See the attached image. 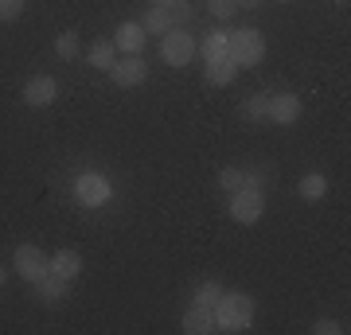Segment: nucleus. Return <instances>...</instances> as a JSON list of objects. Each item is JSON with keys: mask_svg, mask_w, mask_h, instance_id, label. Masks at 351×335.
I'll return each mask as SVG.
<instances>
[{"mask_svg": "<svg viewBox=\"0 0 351 335\" xmlns=\"http://www.w3.org/2000/svg\"><path fill=\"white\" fill-rule=\"evenodd\" d=\"M78 51H82V47H78V32H63V36L55 39V55H59L63 62H75Z\"/></svg>", "mask_w": 351, "mask_h": 335, "instance_id": "20", "label": "nucleus"}, {"mask_svg": "<svg viewBox=\"0 0 351 335\" xmlns=\"http://www.w3.org/2000/svg\"><path fill=\"white\" fill-rule=\"evenodd\" d=\"M207 12L215 20H230V16L239 12V0H207Z\"/></svg>", "mask_w": 351, "mask_h": 335, "instance_id": "23", "label": "nucleus"}, {"mask_svg": "<svg viewBox=\"0 0 351 335\" xmlns=\"http://www.w3.org/2000/svg\"><path fill=\"white\" fill-rule=\"evenodd\" d=\"M226 59L234 66H258L265 59V36L258 27H239V32H226Z\"/></svg>", "mask_w": 351, "mask_h": 335, "instance_id": "2", "label": "nucleus"}, {"mask_svg": "<svg viewBox=\"0 0 351 335\" xmlns=\"http://www.w3.org/2000/svg\"><path fill=\"white\" fill-rule=\"evenodd\" d=\"M145 43H149V32L141 24H117V32H113V47H117V55H141L145 51Z\"/></svg>", "mask_w": 351, "mask_h": 335, "instance_id": "9", "label": "nucleus"}, {"mask_svg": "<svg viewBox=\"0 0 351 335\" xmlns=\"http://www.w3.org/2000/svg\"><path fill=\"white\" fill-rule=\"evenodd\" d=\"M184 332H191V335H207V332H215V308L191 304L188 316H184Z\"/></svg>", "mask_w": 351, "mask_h": 335, "instance_id": "14", "label": "nucleus"}, {"mask_svg": "<svg viewBox=\"0 0 351 335\" xmlns=\"http://www.w3.org/2000/svg\"><path fill=\"white\" fill-rule=\"evenodd\" d=\"M110 78L121 90H133L149 78V62L141 59V55H117V62L110 66Z\"/></svg>", "mask_w": 351, "mask_h": 335, "instance_id": "6", "label": "nucleus"}, {"mask_svg": "<svg viewBox=\"0 0 351 335\" xmlns=\"http://www.w3.org/2000/svg\"><path fill=\"white\" fill-rule=\"evenodd\" d=\"M242 117L246 121H265L269 117V94H250L242 101Z\"/></svg>", "mask_w": 351, "mask_h": 335, "instance_id": "17", "label": "nucleus"}, {"mask_svg": "<svg viewBox=\"0 0 351 335\" xmlns=\"http://www.w3.org/2000/svg\"><path fill=\"white\" fill-rule=\"evenodd\" d=\"M152 4H156V8H172L176 0H152Z\"/></svg>", "mask_w": 351, "mask_h": 335, "instance_id": "28", "label": "nucleus"}, {"mask_svg": "<svg viewBox=\"0 0 351 335\" xmlns=\"http://www.w3.org/2000/svg\"><path fill=\"white\" fill-rule=\"evenodd\" d=\"M239 187H246V172H242V168H223V172H219V191L234 195Z\"/></svg>", "mask_w": 351, "mask_h": 335, "instance_id": "21", "label": "nucleus"}, {"mask_svg": "<svg viewBox=\"0 0 351 335\" xmlns=\"http://www.w3.org/2000/svg\"><path fill=\"white\" fill-rule=\"evenodd\" d=\"M4 277H8V273H4V265H0V285H4Z\"/></svg>", "mask_w": 351, "mask_h": 335, "instance_id": "29", "label": "nucleus"}, {"mask_svg": "<svg viewBox=\"0 0 351 335\" xmlns=\"http://www.w3.org/2000/svg\"><path fill=\"white\" fill-rule=\"evenodd\" d=\"M36 285V297L43 300V304H59V300H66V293H71V281H63V277L55 273H43L39 281H32Z\"/></svg>", "mask_w": 351, "mask_h": 335, "instance_id": "13", "label": "nucleus"}, {"mask_svg": "<svg viewBox=\"0 0 351 335\" xmlns=\"http://www.w3.org/2000/svg\"><path fill=\"white\" fill-rule=\"evenodd\" d=\"M313 332H316V335H343L348 327H343L339 320H316V323H313Z\"/></svg>", "mask_w": 351, "mask_h": 335, "instance_id": "26", "label": "nucleus"}, {"mask_svg": "<svg viewBox=\"0 0 351 335\" xmlns=\"http://www.w3.org/2000/svg\"><path fill=\"white\" fill-rule=\"evenodd\" d=\"M86 62L90 66H98V71H110L113 62H117V47H113V39H94L86 51Z\"/></svg>", "mask_w": 351, "mask_h": 335, "instance_id": "15", "label": "nucleus"}, {"mask_svg": "<svg viewBox=\"0 0 351 335\" xmlns=\"http://www.w3.org/2000/svg\"><path fill=\"white\" fill-rule=\"evenodd\" d=\"M254 323V297L250 293H223L215 304V332H246Z\"/></svg>", "mask_w": 351, "mask_h": 335, "instance_id": "1", "label": "nucleus"}, {"mask_svg": "<svg viewBox=\"0 0 351 335\" xmlns=\"http://www.w3.org/2000/svg\"><path fill=\"white\" fill-rule=\"evenodd\" d=\"M24 12V0H0V24H12Z\"/></svg>", "mask_w": 351, "mask_h": 335, "instance_id": "25", "label": "nucleus"}, {"mask_svg": "<svg viewBox=\"0 0 351 335\" xmlns=\"http://www.w3.org/2000/svg\"><path fill=\"white\" fill-rule=\"evenodd\" d=\"M55 94H59V86H55V78H51V75H36L24 86V101H27V106H36V110H39V106H51Z\"/></svg>", "mask_w": 351, "mask_h": 335, "instance_id": "10", "label": "nucleus"}, {"mask_svg": "<svg viewBox=\"0 0 351 335\" xmlns=\"http://www.w3.org/2000/svg\"><path fill=\"white\" fill-rule=\"evenodd\" d=\"M195 51H199L203 59H219V55H226V32H207L203 43H195Z\"/></svg>", "mask_w": 351, "mask_h": 335, "instance_id": "18", "label": "nucleus"}, {"mask_svg": "<svg viewBox=\"0 0 351 335\" xmlns=\"http://www.w3.org/2000/svg\"><path fill=\"white\" fill-rule=\"evenodd\" d=\"M47 261H51V273L63 277V281H75V277L82 273V253H78V249H55Z\"/></svg>", "mask_w": 351, "mask_h": 335, "instance_id": "12", "label": "nucleus"}, {"mask_svg": "<svg viewBox=\"0 0 351 335\" xmlns=\"http://www.w3.org/2000/svg\"><path fill=\"white\" fill-rule=\"evenodd\" d=\"M301 98L297 94H269V117L265 121H277V125H293V121H301Z\"/></svg>", "mask_w": 351, "mask_h": 335, "instance_id": "8", "label": "nucleus"}, {"mask_svg": "<svg viewBox=\"0 0 351 335\" xmlns=\"http://www.w3.org/2000/svg\"><path fill=\"white\" fill-rule=\"evenodd\" d=\"M12 265H16V273L24 277V281H39L43 273H51V261L43 258L36 246H20L16 258H12Z\"/></svg>", "mask_w": 351, "mask_h": 335, "instance_id": "7", "label": "nucleus"}, {"mask_svg": "<svg viewBox=\"0 0 351 335\" xmlns=\"http://www.w3.org/2000/svg\"><path fill=\"white\" fill-rule=\"evenodd\" d=\"M277 4H285V0H277Z\"/></svg>", "mask_w": 351, "mask_h": 335, "instance_id": "31", "label": "nucleus"}, {"mask_svg": "<svg viewBox=\"0 0 351 335\" xmlns=\"http://www.w3.org/2000/svg\"><path fill=\"white\" fill-rule=\"evenodd\" d=\"M297 195H301L304 203H316V199H324V195H328V175H320V172L301 175V184H297Z\"/></svg>", "mask_w": 351, "mask_h": 335, "instance_id": "16", "label": "nucleus"}, {"mask_svg": "<svg viewBox=\"0 0 351 335\" xmlns=\"http://www.w3.org/2000/svg\"><path fill=\"white\" fill-rule=\"evenodd\" d=\"M168 16H172V27H188V20H191V4H188V0H176L172 8H168Z\"/></svg>", "mask_w": 351, "mask_h": 335, "instance_id": "24", "label": "nucleus"}, {"mask_svg": "<svg viewBox=\"0 0 351 335\" xmlns=\"http://www.w3.org/2000/svg\"><path fill=\"white\" fill-rule=\"evenodd\" d=\"M265 214V195H262V187H239L234 195H230V219L242 226H254L258 219Z\"/></svg>", "mask_w": 351, "mask_h": 335, "instance_id": "5", "label": "nucleus"}, {"mask_svg": "<svg viewBox=\"0 0 351 335\" xmlns=\"http://www.w3.org/2000/svg\"><path fill=\"white\" fill-rule=\"evenodd\" d=\"M219 297H223V288H219V281H203V285L195 288V300H191V304H203V308H215V304H219Z\"/></svg>", "mask_w": 351, "mask_h": 335, "instance_id": "22", "label": "nucleus"}, {"mask_svg": "<svg viewBox=\"0 0 351 335\" xmlns=\"http://www.w3.org/2000/svg\"><path fill=\"white\" fill-rule=\"evenodd\" d=\"M160 59L168 66H188L195 59V39H191L188 27H168L160 39Z\"/></svg>", "mask_w": 351, "mask_h": 335, "instance_id": "4", "label": "nucleus"}, {"mask_svg": "<svg viewBox=\"0 0 351 335\" xmlns=\"http://www.w3.org/2000/svg\"><path fill=\"white\" fill-rule=\"evenodd\" d=\"M75 203L78 207H101V203H110V195H113V184H110V175H101V172H82L75 179Z\"/></svg>", "mask_w": 351, "mask_h": 335, "instance_id": "3", "label": "nucleus"}, {"mask_svg": "<svg viewBox=\"0 0 351 335\" xmlns=\"http://www.w3.org/2000/svg\"><path fill=\"white\" fill-rule=\"evenodd\" d=\"M336 4H348V0H336Z\"/></svg>", "mask_w": 351, "mask_h": 335, "instance_id": "30", "label": "nucleus"}, {"mask_svg": "<svg viewBox=\"0 0 351 335\" xmlns=\"http://www.w3.org/2000/svg\"><path fill=\"white\" fill-rule=\"evenodd\" d=\"M265 0H239V8H262Z\"/></svg>", "mask_w": 351, "mask_h": 335, "instance_id": "27", "label": "nucleus"}, {"mask_svg": "<svg viewBox=\"0 0 351 335\" xmlns=\"http://www.w3.org/2000/svg\"><path fill=\"white\" fill-rule=\"evenodd\" d=\"M137 24L145 27V32H168V27H172V16H168V8H156V4H152Z\"/></svg>", "mask_w": 351, "mask_h": 335, "instance_id": "19", "label": "nucleus"}, {"mask_svg": "<svg viewBox=\"0 0 351 335\" xmlns=\"http://www.w3.org/2000/svg\"><path fill=\"white\" fill-rule=\"evenodd\" d=\"M203 78H207V86H230L239 78V66L226 59V55H219V59L203 62Z\"/></svg>", "mask_w": 351, "mask_h": 335, "instance_id": "11", "label": "nucleus"}]
</instances>
